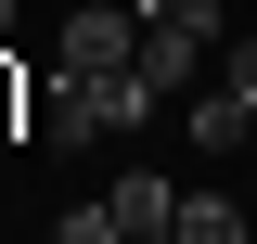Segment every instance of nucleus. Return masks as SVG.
Wrapping results in <instances>:
<instances>
[{
	"mask_svg": "<svg viewBox=\"0 0 257 244\" xmlns=\"http://www.w3.org/2000/svg\"><path fill=\"white\" fill-rule=\"evenodd\" d=\"M128 52H142V13H128V0L64 13V39H52V64H77V77H103V64H128Z\"/></svg>",
	"mask_w": 257,
	"mask_h": 244,
	"instance_id": "obj_3",
	"label": "nucleus"
},
{
	"mask_svg": "<svg viewBox=\"0 0 257 244\" xmlns=\"http://www.w3.org/2000/svg\"><path fill=\"white\" fill-rule=\"evenodd\" d=\"M52 244H128V231H116V206L90 193V206H64V218H52Z\"/></svg>",
	"mask_w": 257,
	"mask_h": 244,
	"instance_id": "obj_7",
	"label": "nucleus"
},
{
	"mask_svg": "<svg viewBox=\"0 0 257 244\" xmlns=\"http://www.w3.org/2000/svg\"><path fill=\"white\" fill-rule=\"evenodd\" d=\"M219 39H231V13H219V0H206V13H180V26H142V77L180 103L193 77H206V52H219Z\"/></svg>",
	"mask_w": 257,
	"mask_h": 244,
	"instance_id": "obj_2",
	"label": "nucleus"
},
{
	"mask_svg": "<svg viewBox=\"0 0 257 244\" xmlns=\"http://www.w3.org/2000/svg\"><path fill=\"white\" fill-rule=\"evenodd\" d=\"M128 13H142V26H180V13H206V0H128Z\"/></svg>",
	"mask_w": 257,
	"mask_h": 244,
	"instance_id": "obj_9",
	"label": "nucleus"
},
{
	"mask_svg": "<svg viewBox=\"0 0 257 244\" xmlns=\"http://www.w3.org/2000/svg\"><path fill=\"white\" fill-rule=\"evenodd\" d=\"M103 206H116V231H128V244H180V180H167V167H128Z\"/></svg>",
	"mask_w": 257,
	"mask_h": 244,
	"instance_id": "obj_4",
	"label": "nucleus"
},
{
	"mask_svg": "<svg viewBox=\"0 0 257 244\" xmlns=\"http://www.w3.org/2000/svg\"><path fill=\"white\" fill-rule=\"evenodd\" d=\"M0 39H13V0H0Z\"/></svg>",
	"mask_w": 257,
	"mask_h": 244,
	"instance_id": "obj_10",
	"label": "nucleus"
},
{
	"mask_svg": "<svg viewBox=\"0 0 257 244\" xmlns=\"http://www.w3.org/2000/svg\"><path fill=\"white\" fill-rule=\"evenodd\" d=\"M155 77H142V52L103 64V77H77V64H52V142H142L155 129Z\"/></svg>",
	"mask_w": 257,
	"mask_h": 244,
	"instance_id": "obj_1",
	"label": "nucleus"
},
{
	"mask_svg": "<svg viewBox=\"0 0 257 244\" xmlns=\"http://www.w3.org/2000/svg\"><path fill=\"white\" fill-rule=\"evenodd\" d=\"M180 129H193V142H206V154H231V142H244V129H257V103H244V90H231V77H219V90H193V103H180Z\"/></svg>",
	"mask_w": 257,
	"mask_h": 244,
	"instance_id": "obj_5",
	"label": "nucleus"
},
{
	"mask_svg": "<svg viewBox=\"0 0 257 244\" xmlns=\"http://www.w3.org/2000/svg\"><path fill=\"white\" fill-rule=\"evenodd\" d=\"M180 244H244V206L231 193H180Z\"/></svg>",
	"mask_w": 257,
	"mask_h": 244,
	"instance_id": "obj_6",
	"label": "nucleus"
},
{
	"mask_svg": "<svg viewBox=\"0 0 257 244\" xmlns=\"http://www.w3.org/2000/svg\"><path fill=\"white\" fill-rule=\"evenodd\" d=\"M231 90H244V103H257V26H244V39H231Z\"/></svg>",
	"mask_w": 257,
	"mask_h": 244,
	"instance_id": "obj_8",
	"label": "nucleus"
}]
</instances>
